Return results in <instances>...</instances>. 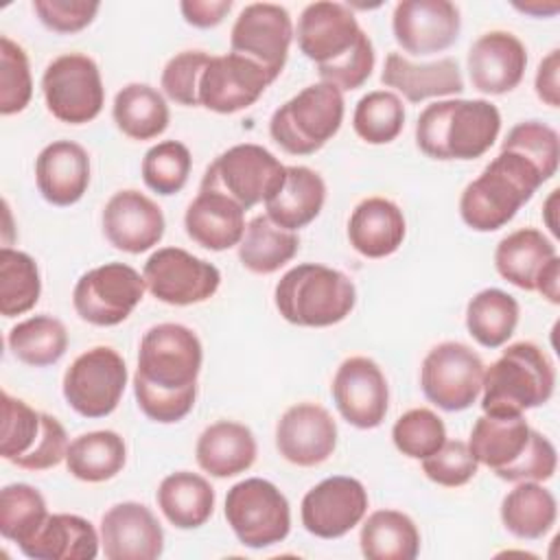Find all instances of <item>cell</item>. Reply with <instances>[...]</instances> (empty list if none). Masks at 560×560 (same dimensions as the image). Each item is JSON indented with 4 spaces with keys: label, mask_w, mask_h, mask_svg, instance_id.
<instances>
[{
    "label": "cell",
    "mask_w": 560,
    "mask_h": 560,
    "mask_svg": "<svg viewBox=\"0 0 560 560\" xmlns=\"http://www.w3.org/2000/svg\"><path fill=\"white\" fill-rule=\"evenodd\" d=\"M203 363L199 337L182 324L151 326L138 350L133 394L140 411L160 424L179 422L197 398V378Z\"/></svg>",
    "instance_id": "6da1fadb"
},
{
    "label": "cell",
    "mask_w": 560,
    "mask_h": 560,
    "mask_svg": "<svg viewBox=\"0 0 560 560\" xmlns=\"http://www.w3.org/2000/svg\"><path fill=\"white\" fill-rule=\"evenodd\" d=\"M501 114L486 98H446L422 109L416 144L433 160L481 158L499 138Z\"/></svg>",
    "instance_id": "7a4b0ae2"
},
{
    "label": "cell",
    "mask_w": 560,
    "mask_h": 560,
    "mask_svg": "<svg viewBox=\"0 0 560 560\" xmlns=\"http://www.w3.org/2000/svg\"><path fill=\"white\" fill-rule=\"evenodd\" d=\"M545 184L538 168L516 151L499 155L472 179L459 197L462 221L475 232L503 228Z\"/></svg>",
    "instance_id": "3957f363"
},
{
    "label": "cell",
    "mask_w": 560,
    "mask_h": 560,
    "mask_svg": "<svg viewBox=\"0 0 560 560\" xmlns=\"http://www.w3.org/2000/svg\"><path fill=\"white\" fill-rule=\"evenodd\" d=\"M556 368L549 354L532 343L516 341L483 370L481 409L486 416L510 418L545 405L553 396Z\"/></svg>",
    "instance_id": "277c9868"
},
{
    "label": "cell",
    "mask_w": 560,
    "mask_h": 560,
    "mask_svg": "<svg viewBox=\"0 0 560 560\" xmlns=\"http://www.w3.org/2000/svg\"><path fill=\"white\" fill-rule=\"evenodd\" d=\"M278 313L295 326L326 328L343 322L354 304V282L339 269L302 262L289 269L273 291Z\"/></svg>",
    "instance_id": "5b68a950"
},
{
    "label": "cell",
    "mask_w": 560,
    "mask_h": 560,
    "mask_svg": "<svg viewBox=\"0 0 560 560\" xmlns=\"http://www.w3.org/2000/svg\"><path fill=\"white\" fill-rule=\"evenodd\" d=\"M343 109L339 88L324 81L306 85L271 114V140L291 155H311L339 131Z\"/></svg>",
    "instance_id": "8992f818"
},
{
    "label": "cell",
    "mask_w": 560,
    "mask_h": 560,
    "mask_svg": "<svg viewBox=\"0 0 560 560\" xmlns=\"http://www.w3.org/2000/svg\"><path fill=\"white\" fill-rule=\"evenodd\" d=\"M68 435L61 422L35 411L24 400L2 392L0 455L24 470H48L66 459Z\"/></svg>",
    "instance_id": "52a82bcc"
},
{
    "label": "cell",
    "mask_w": 560,
    "mask_h": 560,
    "mask_svg": "<svg viewBox=\"0 0 560 560\" xmlns=\"http://www.w3.org/2000/svg\"><path fill=\"white\" fill-rule=\"evenodd\" d=\"M284 164L260 144H234L203 173L199 190L230 197L245 212L267 201L284 182Z\"/></svg>",
    "instance_id": "ba28073f"
},
{
    "label": "cell",
    "mask_w": 560,
    "mask_h": 560,
    "mask_svg": "<svg viewBox=\"0 0 560 560\" xmlns=\"http://www.w3.org/2000/svg\"><path fill=\"white\" fill-rule=\"evenodd\" d=\"M225 521L241 545L265 549L289 536L291 510L278 486L260 477H249L228 490Z\"/></svg>",
    "instance_id": "9c48e42d"
},
{
    "label": "cell",
    "mask_w": 560,
    "mask_h": 560,
    "mask_svg": "<svg viewBox=\"0 0 560 560\" xmlns=\"http://www.w3.org/2000/svg\"><path fill=\"white\" fill-rule=\"evenodd\" d=\"M48 112L68 125L94 120L105 103V88L96 61L81 52L52 59L42 77Z\"/></svg>",
    "instance_id": "30bf717a"
},
{
    "label": "cell",
    "mask_w": 560,
    "mask_h": 560,
    "mask_svg": "<svg viewBox=\"0 0 560 560\" xmlns=\"http://www.w3.org/2000/svg\"><path fill=\"white\" fill-rule=\"evenodd\" d=\"M127 365L109 346H94L79 354L63 374V398L83 418L109 416L125 392Z\"/></svg>",
    "instance_id": "8fae6325"
},
{
    "label": "cell",
    "mask_w": 560,
    "mask_h": 560,
    "mask_svg": "<svg viewBox=\"0 0 560 560\" xmlns=\"http://www.w3.org/2000/svg\"><path fill=\"white\" fill-rule=\"evenodd\" d=\"M483 361L459 341L433 346L420 368V387L429 402L444 411H464L477 402L483 383Z\"/></svg>",
    "instance_id": "7c38bea8"
},
{
    "label": "cell",
    "mask_w": 560,
    "mask_h": 560,
    "mask_svg": "<svg viewBox=\"0 0 560 560\" xmlns=\"http://www.w3.org/2000/svg\"><path fill=\"white\" fill-rule=\"evenodd\" d=\"M144 278L125 262L85 271L72 291L77 315L92 326H118L144 298Z\"/></svg>",
    "instance_id": "4fadbf2b"
},
{
    "label": "cell",
    "mask_w": 560,
    "mask_h": 560,
    "mask_svg": "<svg viewBox=\"0 0 560 560\" xmlns=\"http://www.w3.org/2000/svg\"><path fill=\"white\" fill-rule=\"evenodd\" d=\"M142 278L149 293L171 306L206 302L221 284V271L212 262L182 247H160L153 252L144 262Z\"/></svg>",
    "instance_id": "5bb4252c"
},
{
    "label": "cell",
    "mask_w": 560,
    "mask_h": 560,
    "mask_svg": "<svg viewBox=\"0 0 560 560\" xmlns=\"http://www.w3.org/2000/svg\"><path fill=\"white\" fill-rule=\"evenodd\" d=\"M293 37V22L284 7L273 2H254L238 13L232 26L230 52L252 59L276 81L287 63Z\"/></svg>",
    "instance_id": "9a60e30c"
},
{
    "label": "cell",
    "mask_w": 560,
    "mask_h": 560,
    "mask_svg": "<svg viewBox=\"0 0 560 560\" xmlns=\"http://www.w3.org/2000/svg\"><path fill=\"white\" fill-rule=\"evenodd\" d=\"M368 512V490L354 477L335 475L313 486L300 505L302 525L308 534L332 540L346 536Z\"/></svg>",
    "instance_id": "2e32d148"
},
{
    "label": "cell",
    "mask_w": 560,
    "mask_h": 560,
    "mask_svg": "<svg viewBox=\"0 0 560 560\" xmlns=\"http://www.w3.org/2000/svg\"><path fill=\"white\" fill-rule=\"evenodd\" d=\"M330 394L341 418L357 429H376L389 407L383 370L368 357H348L332 376Z\"/></svg>",
    "instance_id": "e0dca14e"
},
{
    "label": "cell",
    "mask_w": 560,
    "mask_h": 560,
    "mask_svg": "<svg viewBox=\"0 0 560 560\" xmlns=\"http://www.w3.org/2000/svg\"><path fill=\"white\" fill-rule=\"evenodd\" d=\"M271 83L267 70L243 55L210 57L199 79V105L214 114H234L252 107Z\"/></svg>",
    "instance_id": "ac0fdd59"
},
{
    "label": "cell",
    "mask_w": 560,
    "mask_h": 560,
    "mask_svg": "<svg viewBox=\"0 0 560 560\" xmlns=\"http://www.w3.org/2000/svg\"><path fill=\"white\" fill-rule=\"evenodd\" d=\"M459 28V9L448 0H402L394 7V39L411 57H429L451 48Z\"/></svg>",
    "instance_id": "d6986e66"
},
{
    "label": "cell",
    "mask_w": 560,
    "mask_h": 560,
    "mask_svg": "<svg viewBox=\"0 0 560 560\" xmlns=\"http://www.w3.org/2000/svg\"><path fill=\"white\" fill-rule=\"evenodd\" d=\"M365 31L359 26L354 13L341 2H311L298 18V46L300 52L315 61L317 68L330 66L346 57Z\"/></svg>",
    "instance_id": "ffe728a7"
},
{
    "label": "cell",
    "mask_w": 560,
    "mask_h": 560,
    "mask_svg": "<svg viewBox=\"0 0 560 560\" xmlns=\"http://www.w3.org/2000/svg\"><path fill=\"white\" fill-rule=\"evenodd\" d=\"M337 446V422L317 402L291 405L276 424L278 453L302 468L326 462Z\"/></svg>",
    "instance_id": "44dd1931"
},
{
    "label": "cell",
    "mask_w": 560,
    "mask_h": 560,
    "mask_svg": "<svg viewBox=\"0 0 560 560\" xmlns=\"http://www.w3.org/2000/svg\"><path fill=\"white\" fill-rule=\"evenodd\" d=\"M101 547L107 560H155L164 551V529L144 503L122 501L101 518Z\"/></svg>",
    "instance_id": "7402d4cb"
},
{
    "label": "cell",
    "mask_w": 560,
    "mask_h": 560,
    "mask_svg": "<svg viewBox=\"0 0 560 560\" xmlns=\"http://www.w3.org/2000/svg\"><path fill=\"white\" fill-rule=\"evenodd\" d=\"M162 208L138 190H118L103 208L105 238L120 252L142 254L164 236Z\"/></svg>",
    "instance_id": "603a6c76"
},
{
    "label": "cell",
    "mask_w": 560,
    "mask_h": 560,
    "mask_svg": "<svg viewBox=\"0 0 560 560\" xmlns=\"http://www.w3.org/2000/svg\"><path fill=\"white\" fill-rule=\"evenodd\" d=\"M527 50L523 42L508 31H488L475 39L468 50V74L481 94L512 92L525 74Z\"/></svg>",
    "instance_id": "cb8c5ba5"
},
{
    "label": "cell",
    "mask_w": 560,
    "mask_h": 560,
    "mask_svg": "<svg viewBox=\"0 0 560 560\" xmlns=\"http://www.w3.org/2000/svg\"><path fill=\"white\" fill-rule=\"evenodd\" d=\"M35 182L42 197L52 206L77 203L90 186V155L72 140L46 144L35 160Z\"/></svg>",
    "instance_id": "d4e9b609"
},
{
    "label": "cell",
    "mask_w": 560,
    "mask_h": 560,
    "mask_svg": "<svg viewBox=\"0 0 560 560\" xmlns=\"http://www.w3.org/2000/svg\"><path fill=\"white\" fill-rule=\"evenodd\" d=\"M381 83L402 94L409 103L464 92L459 63L453 57H444L429 63H413L400 52H389L385 57Z\"/></svg>",
    "instance_id": "484cf974"
},
{
    "label": "cell",
    "mask_w": 560,
    "mask_h": 560,
    "mask_svg": "<svg viewBox=\"0 0 560 560\" xmlns=\"http://www.w3.org/2000/svg\"><path fill=\"white\" fill-rule=\"evenodd\" d=\"M186 234L210 252H223L241 243L245 234V210L230 197L199 190L184 214Z\"/></svg>",
    "instance_id": "4316f807"
},
{
    "label": "cell",
    "mask_w": 560,
    "mask_h": 560,
    "mask_svg": "<svg viewBox=\"0 0 560 560\" xmlns=\"http://www.w3.org/2000/svg\"><path fill=\"white\" fill-rule=\"evenodd\" d=\"M402 210L385 197H368L354 206L348 221V241L365 258L394 254L405 238Z\"/></svg>",
    "instance_id": "83f0119b"
},
{
    "label": "cell",
    "mask_w": 560,
    "mask_h": 560,
    "mask_svg": "<svg viewBox=\"0 0 560 560\" xmlns=\"http://www.w3.org/2000/svg\"><path fill=\"white\" fill-rule=\"evenodd\" d=\"M256 453L254 433L234 420H219L206 427L195 446L199 468L217 479L245 472L256 462Z\"/></svg>",
    "instance_id": "f1b7e54d"
},
{
    "label": "cell",
    "mask_w": 560,
    "mask_h": 560,
    "mask_svg": "<svg viewBox=\"0 0 560 560\" xmlns=\"http://www.w3.org/2000/svg\"><path fill=\"white\" fill-rule=\"evenodd\" d=\"M101 536L94 525L77 514H48L37 534L20 547L33 560H94Z\"/></svg>",
    "instance_id": "f546056e"
},
{
    "label": "cell",
    "mask_w": 560,
    "mask_h": 560,
    "mask_svg": "<svg viewBox=\"0 0 560 560\" xmlns=\"http://www.w3.org/2000/svg\"><path fill=\"white\" fill-rule=\"evenodd\" d=\"M326 201V184L319 173L308 166H287L282 186L265 201L267 217L295 232L315 221Z\"/></svg>",
    "instance_id": "4dcf8cb0"
},
{
    "label": "cell",
    "mask_w": 560,
    "mask_h": 560,
    "mask_svg": "<svg viewBox=\"0 0 560 560\" xmlns=\"http://www.w3.org/2000/svg\"><path fill=\"white\" fill-rule=\"evenodd\" d=\"M558 256L553 241L536 228H521L499 241L494 249V267L503 280L536 291V280L545 267Z\"/></svg>",
    "instance_id": "1f68e13d"
},
{
    "label": "cell",
    "mask_w": 560,
    "mask_h": 560,
    "mask_svg": "<svg viewBox=\"0 0 560 560\" xmlns=\"http://www.w3.org/2000/svg\"><path fill=\"white\" fill-rule=\"evenodd\" d=\"M532 427L523 416L497 418L479 416L468 440V448L477 464L488 466L497 477L508 470L527 448Z\"/></svg>",
    "instance_id": "d6a6232c"
},
{
    "label": "cell",
    "mask_w": 560,
    "mask_h": 560,
    "mask_svg": "<svg viewBox=\"0 0 560 560\" xmlns=\"http://www.w3.org/2000/svg\"><path fill=\"white\" fill-rule=\"evenodd\" d=\"M155 499L166 521L177 529L201 527L214 510V488L206 477L190 470L166 475L158 486Z\"/></svg>",
    "instance_id": "836d02e7"
},
{
    "label": "cell",
    "mask_w": 560,
    "mask_h": 560,
    "mask_svg": "<svg viewBox=\"0 0 560 560\" xmlns=\"http://www.w3.org/2000/svg\"><path fill=\"white\" fill-rule=\"evenodd\" d=\"M556 497L540 481H518L501 501L503 527L521 540L542 538L556 525Z\"/></svg>",
    "instance_id": "e575fe53"
},
{
    "label": "cell",
    "mask_w": 560,
    "mask_h": 560,
    "mask_svg": "<svg viewBox=\"0 0 560 560\" xmlns=\"http://www.w3.org/2000/svg\"><path fill=\"white\" fill-rule=\"evenodd\" d=\"M359 545L368 560H413L420 551V532L407 514L376 510L365 518Z\"/></svg>",
    "instance_id": "d590c367"
},
{
    "label": "cell",
    "mask_w": 560,
    "mask_h": 560,
    "mask_svg": "<svg viewBox=\"0 0 560 560\" xmlns=\"http://www.w3.org/2000/svg\"><path fill=\"white\" fill-rule=\"evenodd\" d=\"M116 127L131 140H153L166 131L171 112L164 96L147 83H129L112 105Z\"/></svg>",
    "instance_id": "8d00e7d4"
},
{
    "label": "cell",
    "mask_w": 560,
    "mask_h": 560,
    "mask_svg": "<svg viewBox=\"0 0 560 560\" xmlns=\"http://www.w3.org/2000/svg\"><path fill=\"white\" fill-rule=\"evenodd\" d=\"M298 247L300 238L295 232L276 225L267 214H258L245 225L238 260L247 271L269 276L284 267L298 254Z\"/></svg>",
    "instance_id": "74e56055"
},
{
    "label": "cell",
    "mask_w": 560,
    "mask_h": 560,
    "mask_svg": "<svg viewBox=\"0 0 560 560\" xmlns=\"http://www.w3.org/2000/svg\"><path fill=\"white\" fill-rule=\"evenodd\" d=\"M127 462L125 440L116 431H90L68 444L66 468L72 477L101 483L116 477Z\"/></svg>",
    "instance_id": "f35d334b"
},
{
    "label": "cell",
    "mask_w": 560,
    "mask_h": 560,
    "mask_svg": "<svg viewBox=\"0 0 560 560\" xmlns=\"http://www.w3.org/2000/svg\"><path fill=\"white\" fill-rule=\"evenodd\" d=\"M518 302L501 289H483L475 293L466 306L468 335L483 348L503 346L516 330Z\"/></svg>",
    "instance_id": "ab89813d"
},
{
    "label": "cell",
    "mask_w": 560,
    "mask_h": 560,
    "mask_svg": "<svg viewBox=\"0 0 560 560\" xmlns=\"http://www.w3.org/2000/svg\"><path fill=\"white\" fill-rule=\"evenodd\" d=\"M7 343L18 361L31 368H46L66 354L68 330L50 315H35L15 324L9 330Z\"/></svg>",
    "instance_id": "60d3db41"
},
{
    "label": "cell",
    "mask_w": 560,
    "mask_h": 560,
    "mask_svg": "<svg viewBox=\"0 0 560 560\" xmlns=\"http://www.w3.org/2000/svg\"><path fill=\"white\" fill-rule=\"evenodd\" d=\"M42 293L37 262L20 249H0V313L15 317L31 311Z\"/></svg>",
    "instance_id": "b9f144b4"
},
{
    "label": "cell",
    "mask_w": 560,
    "mask_h": 560,
    "mask_svg": "<svg viewBox=\"0 0 560 560\" xmlns=\"http://www.w3.org/2000/svg\"><path fill=\"white\" fill-rule=\"evenodd\" d=\"M48 518L42 492L28 483H9L0 490V534L2 538L26 545Z\"/></svg>",
    "instance_id": "7bdbcfd3"
},
{
    "label": "cell",
    "mask_w": 560,
    "mask_h": 560,
    "mask_svg": "<svg viewBox=\"0 0 560 560\" xmlns=\"http://www.w3.org/2000/svg\"><path fill=\"white\" fill-rule=\"evenodd\" d=\"M354 133L368 144H387L405 127V105L389 90H374L359 98L352 114Z\"/></svg>",
    "instance_id": "ee69618b"
},
{
    "label": "cell",
    "mask_w": 560,
    "mask_h": 560,
    "mask_svg": "<svg viewBox=\"0 0 560 560\" xmlns=\"http://www.w3.org/2000/svg\"><path fill=\"white\" fill-rule=\"evenodd\" d=\"M192 158L184 142L162 140L153 144L142 158V179L158 195L179 192L190 175Z\"/></svg>",
    "instance_id": "f6af8a7d"
},
{
    "label": "cell",
    "mask_w": 560,
    "mask_h": 560,
    "mask_svg": "<svg viewBox=\"0 0 560 560\" xmlns=\"http://www.w3.org/2000/svg\"><path fill=\"white\" fill-rule=\"evenodd\" d=\"M392 440L402 455L411 459H424L446 442V427L435 411L416 407L405 411L394 422Z\"/></svg>",
    "instance_id": "bcb514c9"
},
{
    "label": "cell",
    "mask_w": 560,
    "mask_h": 560,
    "mask_svg": "<svg viewBox=\"0 0 560 560\" xmlns=\"http://www.w3.org/2000/svg\"><path fill=\"white\" fill-rule=\"evenodd\" d=\"M501 149L516 151L525 160H529L538 173L547 179H551L558 171L560 160V140L556 129L540 120H523L510 129L505 136Z\"/></svg>",
    "instance_id": "7dc6e473"
},
{
    "label": "cell",
    "mask_w": 560,
    "mask_h": 560,
    "mask_svg": "<svg viewBox=\"0 0 560 560\" xmlns=\"http://www.w3.org/2000/svg\"><path fill=\"white\" fill-rule=\"evenodd\" d=\"M33 96L31 66L24 48L11 37H0V114L22 112Z\"/></svg>",
    "instance_id": "c3c4849f"
},
{
    "label": "cell",
    "mask_w": 560,
    "mask_h": 560,
    "mask_svg": "<svg viewBox=\"0 0 560 560\" xmlns=\"http://www.w3.org/2000/svg\"><path fill=\"white\" fill-rule=\"evenodd\" d=\"M210 55L203 50H184L168 59L162 70L164 94L186 107H199V79Z\"/></svg>",
    "instance_id": "681fc988"
},
{
    "label": "cell",
    "mask_w": 560,
    "mask_h": 560,
    "mask_svg": "<svg viewBox=\"0 0 560 560\" xmlns=\"http://www.w3.org/2000/svg\"><path fill=\"white\" fill-rule=\"evenodd\" d=\"M477 459L462 440H446L433 455L422 459L424 475L444 488H457L468 483L477 475Z\"/></svg>",
    "instance_id": "f907efd6"
},
{
    "label": "cell",
    "mask_w": 560,
    "mask_h": 560,
    "mask_svg": "<svg viewBox=\"0 0 560 560\" xmlns=\"http://www.w3.org/2000/svg\"><path fill=\"white\" fill-rule=\"evenodd\" d=\"M374 46H372V39L368 37V33L361 35L359 44L346 55L341 57L339 61L330 63V66H324V68H317V74L324 83H330L335 88H339L341 92H350V90H357L361 88L372 70H374Z\"/></svg>",
    "instance_id": "816d5d0a"
},
{
    "label": "cell",
    "mask_w": 560,
    "mask_h": 560,
    "mask_svg": "<svg viewBox=\"0 0 560 560\" xmlns=\"http://www.w3.org/2000/svg\"><path fill=\"white\" fill-rule=\"evenodd\" d=\"M101 4L88 0H33L39 22L55 33L70 35L92 24Z\"/></svg>",
    "instance_id": "f5cc1de1"
},
{
    "label": "cell",
    "mask_w": 560,
    "mask_h": 560,
    "mask_svg": "<svg viewBox=\"0 0 560 560\" xmlns=\"http://www.w3.org/2000/svg\"><path fill=\"white\" fill-rule=\"evenodd\" d=\"M558 466V455H556V446L549 442V438H545L542 433L532 429V438L527 448L523 451V455L499 475V479L503 481H547L553 477Z\"/></svg>",
    "instance_id": "db71d44e"
},
{
    "label": "cell",
    "mask_w": 560,
    "mask_h": 560,
    "mask_svg": "<svg viewBox=\"0 0 560 560\" xmlns=\"http://www.w3.org/2000/svg\"><path fill=\"white\" fill-rule=\"evenodd\" d=\"M179 9L188 24L197 28H212L230 13L232 0H184Z\"/></svg>",
    "instance_id": "11a10c76"
},
{
    "label": "cell",
    "mask_w": 560,
    "mask_h": 560,
    "mask_svg": "<svg viewBox=\"0 0 560 560\" xmlns=\"http://www.w3.org/2000/svg\"><path fill=\"white\" fill-rule=\"evenodd\" d=\"M558 72H560V50L553 48L540 63L536 70V79H534V88H536V96L549 105V107H558L560 105V81H558Z\"/></svg>",
    "instance_id": "9f6ffc18"
},
{
    "label": "cell",
    "mask_w": 560,
    "mask_h": 560,
    "mask_svg": "<svg viewBox=\"0 0 560 560\" xmlns=\"http://www.w3.org/2000/svg\"><path fill=\"white\" fill-rule=\"evenodd\" d=\"M536 291L551 304L560 302V258L556 256L536 280Z\"/></svg>",
    "instance_id": "6f0895ef"
},
{
    "label": "cell",
    "mask_w": 560,
    "mask_h": 560,
    "mask_svg": "<svg viewBox=\"0 0 560 560\" xmlns=\"http://www.w3.org/2000/svg\"><path fill=\"white\" fill-rule=\"evenodd\" d=\"M518 11H523V13H529V15H536V18H542V15H553L558 9H560V4H540V2H532V4H514Z\"/></svg>",
    "instance_id": "680465c9"
},
{
    "label": "cell",
    "mask_w": 560,
    "mask_h": 560,
    "mask_svg": "<svg viewBox=\"0 0 560 560\" xmlns=\"http://www.w3.org/2000/svg\"><path fill=\"white\" fill-rule=\"evenodd\" d=\"M556 199H558V188H553L551 190V195L547 197V201H545V210H542V214H545V221H547V228L553 232V234H558V223H556Z\"/></svg>",
    "instance_id": "91938a15"
}]
</instances>
